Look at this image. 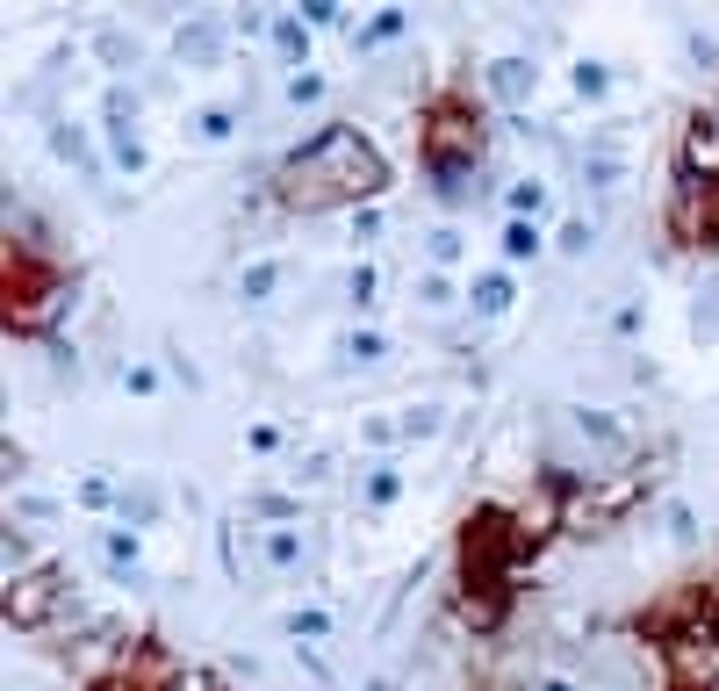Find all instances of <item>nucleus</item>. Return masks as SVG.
I'll return each instance as SVG.
<instances>
[{
    "instance_id": "obj_8",
    "label": "nucleus",
    "mask_w": 719,
    "mask_h": 691,
    "mask_svg": "<svg viewBox=\"0 0 719 691\" xmlns=\"http://www.w3.org/2000/svg\"><path fill=\"white\" fill-rule=\"evenodd\" d=\"M180 58H188V66H216V58H223V30H216V22L180 30Z\"/></svg>"
},
{
    "instance_id": "obj_11",
    "label": "nucleus",
    "mask_w": 719,
    "mask_h": 691,
    "mask_svg": "<svg viewBox=\"0 0 719 691\" xmlns=\"http://www.w3.org/2000/svg\"><path fill=\"white\" fill-rule=\"evenodd\" d=\"M475 311H490V317L511 311V281H504V274H482L475 281Z\"/></svg>"
},
{
    "instance_id": "obj_4",
    "label": "nucleus",
    "mask_w": 719,
    "mask_h": 691,
    "mask_svg": "<svg viewBox=\"0 0 719 691\" xmlns=\"http://www.w3.org/2000/svg\"><path fill=\"white\" fill-rule=\"evenodd\" d=\"M58 605H66V576H58V570H30V576L8 584V620H15V626H44Z\"/></svg>"
},
{
    "instance_id": "obj_13",
    "label": "nucleus",
    "mask_w": 719,
    "mask_h": 691,
    "mask_svg": "<svg viewBox=\"0 0 719 691\" xmlns=\"http://www.w3.org/2000/svg\"><path fill=\"white\" fill-rule=\"evenodd\" d=\"M195 138H202V144H223V138H231V108H209V116L195 122Z\"/></svg>"
},
{
    "instance_id": "obj_9",
    "label": "nucleus",
    "mask_w": 719,
    "mask_h": 691,
    "mask_svg": "<svg viewBox=\"0 0 719 691\" xmlns=\"http://www.w3.org/2000/svg\"><path fill=\"white\" fill-rule=\"evenodd\" d=\"M259 554H267L274 570H295V562H303V534H295V526H274V534L259 540Z\"/></svg>"
},
{
    "instance_id": "obj_1",
    "label": "nucleus",
    "mask_w": 719,
    "mask_h": 691,
    "mask_svg": "<svg viewBox=\"0 0 719 691\" xmlns=\"http://www.w3.org/2000/svg\"><path fill=\"white\" fill-rule=\"evenodd\" d=\"M389 188V166H381V152L367 138H360L353 122H331V130H317V138L303 144V152L288 159V166L274 173V195L288 209H331V202H367V195Z\"/></svg>"
},
{
    "instance_id": "obj_20",
    "label": "nucleus",
    "mask_w": 719,
    "mask_h": 691,
    "mask_svg": "<svg viewBox=\"0 0 719 691\" xmlns=\"http://www.w3.org/2000/svg\"><path fill=\"white\" fill-rule=\"evenodd\" d=\"M345 353H353V361H375V353H381V331H353V346H345Z\"/></svg>"
},
{
    "instance_id": "obj_5",
    "label": "nucleus",
    "mask_w": 719,
    "mask_h": 691,
    "mask_svg": "<svg viewBox=\"0 0 719 691\" xmlns=\"http://www.w3.org/2000/svg\"><path fill=\"white\" fill-rule=\"evenodd\" d=\"M94 691H180V670L158 656V641H138V648L116 663V677L94 684Z\"/></svg>"
},
{
    "instance_id": "obj_3",
    "label": "nucleus",
    "mask_w": 719,
    "mask_h": 691,
    "mask_svg": "<svg viewBox=\"0 0 719 691\" xmlns=\"http://www.w3.org/2000/svg\"><path fill=\"white\" fill-rule=\"evenodd\" d=\"M58 295V274L44 267V259L30 253V245H8V325H44V311H51Z\"/></svg>"
},
{
    "instance_id": "obj_18",
    "label": "nucleus",
    "mask_w": 719,
    "mask_h": 691,
    "mask_svg": "<svg viewBox=\"0 0 719 691\" xmlns=\"http://www.w3.org/2000/svg\"><path fill=\"white\" fill-rule=\"evenodd\" d=\"M317 94H325V80H317V72H295V80H288V102H317Z\"/></svg>"
},
{
    "instance_id": "obj_22",
    "label": "nucleus",
    "mask_w": 719,
    "mask_h": 691,
    "mask_svg": "<svg viewBox=\"0 0 719 691\" xmlns=\"http://www.w3.org/2000/svg\"><path fill=\"white\" fill-rule=\"evenodd\" d=\"M80 497H86V504H116V483H102V476H86V483H80Z\"/></svg>"
},
{
    "instance_id": "obj_24",
    "label": "nucleus",
    "mask_w": 719,
    "mask_h": 691,
    "mask_svg": "<svg viewBox=\"0 0 719 691\" xmlns=\"http://www.w3.org/2000/svg\"><path fill=\"white\" fill-rule=\"evenodd\" d=\"M540 691H568V684H540Z\"/></svg>"
},
{
    "instance_id": "obj_17",
    "label": "nucleus",
    "mask_w": 719,
    "mask_h": 691,
    "mask_svg": "<svg viewBox=\"0 0 719 691\" xmlns=\"http://www.w3.org/2000/svg\"><path fill=\"white\" fill-rule=\"evenodd\" d=\"M540 202H547V188H540V180H518V188H511V209H518V216H526V209H540Z\"/></svg>"
},
{
    "instance_id": "obj_16",
    "label": "nucleus",
    "mask_w": 719,
    "mask_h": 691,
    "mask_svg": "<svg viewBox=\"0 0 719 691\" xmlns=\"http://www.w3.org/2000/svg\"><path fill=\"white\" fill-rule=\"evenodd\" d=\"M604 86H612V80H604V66H582V72H576V94H582V102H598Z\"/></svg>"
},
{
    "instance_id": "obj_23",
    "label": "nucleus",
    "mask_w": 719,
    "mask_h": 691,
    "mask_svg": "<svg viewBox=\"0 0 719 691\" xmlns=\"http://www.w3.org/2000/svg\"><path fill=\"white\" fill-rule=\"evenodd\" d=\"M325 626H331L325 612H295V620H288V634H325Z\"/></svg>"
},
{
    "instance_id": "obj_2",
    "label": "nucleus",
    "mask_w": 719,
    "mask_h": 691,
    "mask_svg": "<svg viewBox=\"0 0 719 691\" xmlns=\"http://www.w3.org/2000/svg\"><path fill=\"white\" fill-rule=\"evenodd\" d=\"M475 159H482V130H475V116H468V102L439 94V102L425 108V166L439 173V195H461Z\"/></svg>"
},
{
    "instance_id": "obj_14",
    "label": "nucleus",
    "mask_w": 719,
    "mask_h": 691,
    "mask_svg": "<svg viewBox=\"0 0 719 691\" xmlns=\"http://www.w3.org/2000/svg\"><path fill=\"white\" fill-rule=\"evenodd\" d=\"M396 468H375V476H367V504H396Z\"/></svg>"
},
{
    "instance_id": "obj_7",
    "label": "nucleus",
    "mask_w": 719,
    "mask_h": 691,
    "mask_svg": "<svg viewBox=\"0 0 719 691\" xmlns=\"http://www.w3.org/2000/svg\"><path fill=\"white\" fill-rule=\"evenodd\" d=\"M490 94H497V102H526V94H532V66H526V58H497V66H490Z\"/></svg>"
},
{
    "instance_id": "obj_12",
    "label": "nucleus",
    "mask_w": 719,
    "mask_h": 691,
    "mask_svg": "<svg viewBox=\"0 0 719 691\" xmlns=\"http://www.w3.org/2000/svg\"><path fill=\"white\" fill-rule=\"evenodd\" d=\"M274 281H281V267H267V259H259V267H245V303L274 295Z\"/></svg>"
},
{
    "instance_id": "obj_19",
    "label": "nucleus",
    "mask_w": 719,
    "mask_h": 691,
    "mask_svg": "<svg viewBox=\"0 0 719 691\" xmlns=\"http://www.w3.org/2000/svg\"><path fill=\"white\" fill-rule=\"evenodd\" d=\"M432 259H439V267H453V259H461V238H453V231H432Z\"/></svg>"
},
{
    "instance_id": "obj_6",
    "label": "nucleus",
    "mask_w": 719,
    "mask_h": 691,
    "mask_svg": "<svg viewBox=\"0 0 719 691\" xmlns=\"http://www.w3.org/2000/svg\"><path fill=\"white\" fill-rule=\"evenodd\" d=\"M676 224H684L691 245H712V253H719V180H691V188H684V209H676Z\"/></svg>"
},
{
    "instance_id": "obj_21",
    "label": "nucleus",
    "mask_w": 719,
    "mask_h": 691,
    "mask_svg": "<svg viewBox=\"0 0 719 691\" xmlns=\"http://www.w3.org/2000/svg\"><path fill=\"white\" fill-rule=\"evenodd\" d=\"M582 432H590V440H618V425L604 411H582Z\"/></svg>"
},
{
    "instance_id": "obj_15",
    "label": "nucleus",
    "mask_w": 719,
    "mask_h": 691,
    "mask_svg": "<svg viewBox=\"0 0 719 691\" xmlns=\"http://www.w3.org/2000/svg\"><path fill=\"white\" fill-rule=\"evenodd\" d=\"M274 44H281L288 58H303V44H309V36H303V22H274Z\"/></svg>"
},
{
    "instance_id": "obj_10",
    "label": "nucleus",
    "mask_w": 719,
    "mask_h": 691,
    "mask_svg": "<svg viewBox=\"0 0 719 691\" xmlns=\"http://www.w3.org/2000/svg\"><path fill=\"white\" fill-rule=\"evenodd\" d=\"M540 253V231L526 224V216H511V224H504V259H532Z\"/></svg>"
}]
</instances>
